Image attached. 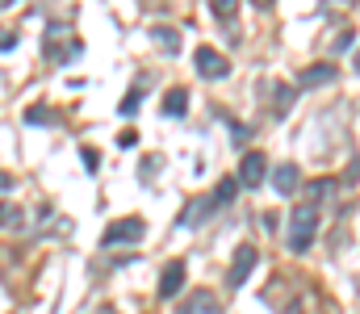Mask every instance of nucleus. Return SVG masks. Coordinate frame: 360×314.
Listing matches in <instances>:
<instances>
[{"mask_svg": "<svg viewBox=\"0 0 360 314\" xmlns=\"http://www.w3.org/2000/svg\"><path fill=\"white\" fill-rule=\"evenodd\" d=\"M184 277H188V264L184 260H168L164 264V277H160V298H176Z\"/></svg>", "mask_w": 360, "mask_h": 314, "instance_id": "obj_8", "label": "nucleus"}, {"mask_svg": "<svg viewBox=\"0 0 360 314\" xmlns=\"http://www.w3.org/2000/svg\"><path fill=\"white\" fill-rule=\"evenodd\" d=\"M139 101H143V89H130V93H126V101L117 105V109H122V117H134V113H139Z\"/></svg>", "mask_w": 360, "mask_h": 314, "instance_id": "obj_17", "label": "nucleus"}, {"mask_svg": "<svg viewBox=\"0 0 360 314\" xmlns=\"http://www.w3.org/2000/svg\"><path fill=\"white\" fill-rule=\"evenodd\" d=\"M272 109H276V113H289V109H293V89H289V84H281V89H276V93H272Z\"/></svg>", "mask_w": 360, "mask_h": 314, "instance_id": "obj_16", "label": "nucleus"}, {"mask_svg": "<svg viewBox=\"0 0 360 314\" xmlns=\"http://www.w3.org/2000/svg\"><path fill=\"white\" fill-rule=\"evenodd\" d=\"M256 260H260L256 243H239V251H235V264H231V273H226V285H231V289H239V285L248 281V273L256 268Z\"/></svg>", "mask_w": 360, "mask_h": 314, "instance_id": "obj_5", "label": "nucleus"}, {"mask_svg": "<svg viewBox=\"0 0 360 314\" xmlns=\"http://www.w3.org/2000/svg\"><path fill=\"white\" fill-rule=\"evenodd\" d=\"M117 143H122V147H134V143H139V134H134V130H122V134H117Z\"/></svg>", "mask_w": 360, "mask_h": 314, "instance_id": "obj_22", "label": "nucleus"}, {"mask_svg": "<svg viewBox=\"0 0 360 314\" xmlns=\"http://www.w3.org/2000/svg\"><path fill=\"white\" fill-rule=\"evenodd\" d=\"M272 189H276L281 197H293V193L302 189V172H297L293 164H281V168L272 172Z\"/></svg>", "mask_w": 360, "mask_h": 314, "instance_id": "obj_11", "label": "nucleus"}, {"mask_svg": "<svg viewBox=\"0 0 360 314\" xmlns=\"http://www.w3.org/2000/svg\"><path fill=\"white\" fill-rule=\"evenodd\" d=\"M352 72H360V51H356V59H352Z\"/></svg>", "mask_w": 360, "mask_h": 314, "instance_id": "obj_25", "label": "nucleus"}, {"mask_svg": "<svg viewBox=\"0 0 360 314\" xmlns=\"http://www.w3.org/2000/svg\"><path fill=\"white\" fill-rule=\"evenodd\" d=\"M8 185H13V176H8V172H0V189H8Z\"/></svg>", "mask_w": 360, "mask_h": 314, "instance_id": "obj_24", "label": "nucleus"}, {"mask_svg": "<svg viewBox=\"0 0 360 314\" xmlns=\"http://www.w3.org/2000/svg\"><path fill=\"white\" fill-rule=\"evenodd\" d=\"M210 8H214V13H218L222 21H231V17H235V0H214Z\"/></svg>", "mask_w": 360, "mask_h": 314, "instance_id": "obj_20", "label": "nucleus"}, {"mask_svg": "<svg viewBox=\"0 0 360 314\" xmlns=\"http://www.w3.org/2000/svg\"><path fill=\"white\" fill-rule=\"evenodd\" d=\"M25 122H30V126H59L63 117H59V109H42V105H34V109H25Z\"/></svg>", "mask_w": 360, "mask_h": 314, "instance_id": "obj_14", "label": "nucleus"}, {"mask_svg": "<svg viewBox=\"0 0 360 314\" xmlns=\"http://www.w3.org/2000/svg\"><path fill=\"white\" fill-rule=\"evenodd\" d=\"M184 109H188V93H184V89H168V97H164V117H184Z\"/></svg>", "mask_w": 360, "mask_h": 314, "instance_id": "obj_13", "label": "nucleus"}, {"mask_svg": "<svg viewBox=\"0 0 360 314\" xmlns=\"http://www.w3.org/2000/svg\"><path fill=\"white\" fill-rule=\"evenodd\" d=\"M151 38H155V46H160L164 55H176L180 51V30H172V25H155Z\"/></svg>", "mask_w": 360, "mask_h": 314, "instance_id": "obj_12", "label": "nucleus"}, {"mask_svg": "<svg viewBox=\"0 0 360 314\" xmlns=\"http://www.w3.org/2000/svg\"><path fill=\"white\" fill-rule=\"evenodd\" d=\"M0 226H21V209L13 206V202L0 206Z\"/></svg>", "mask_w": 360, "mask_h": 314, "instance_id": "obj_18", "label": "nucleus"}, {"mask_svg": "<svg viewBox=\"0 0 360 314\" xmlns=\"http://www.w3.org/2000/svg\"><path fill=\"white\" fill-rule=\"evenodd\" d=\"M197 72H201L205 80H226V76H231V59H226L222 51H214V46H201V51H197Z\"/></svg>", "mask_w": 360, "mask_h": 314, "instance_id": "obj_4", "label": "nucleus"}, {"mask_svg": "<svg viewBox=\"0 0 360 314\" xmlns=\"http://www.w3.org/2000/svg\"><path fill=\"white\" fill-rule=\"evenodd\" d=\"M214 209H218V206H214V197H193V202H188V209H184V214L176 218V226L193 230V226H201V222H205Z\"/></svg>", "mask_w": 360, "mask_h": 314, "instance_id": "obj_9", "label": "nucleus"}, {"mask_svg": "<svg viewBox=\"0 0 360 314\" xmlns=\"http://www.w3.org/2000/svg\"><path fill=\"white\" fill-rule=\"evenodd\" d=\"M314 230H319V206H293L289 214V251H310V243H314Z\"/></svg>", "mask_w": 360, "mask_h": 314, "instance_id": "obj_1", "label": "nucleus"}, {"mask_svg": "<svg viewBox=\"0 0 360 314\" xmlns=\"http://www.w3.org/2000/svg\"><path fill=\"white\" fill-rule=\"evenodd\" d=\"M176 314H222V306H218V298H214L210 289H193V294L176 306Z\"/></svg>", "mask_w": 360, "mask_h": 314, "instance_id": "obj_7", "label": "nucleus"}, {"mask_svg": "<svg viewBox=\"0 0 360 314\" xmlns=\"http://www.w3.org/2000/svg\"><path fill=\"white\" fill-rule=\"evenodd\" d=\"M331 189H335L331 181H319V185H310V206H319L323 197H331Z\"/></svg>", "mask_w": 360, "mask_h": 314, "instance_id": "obj_19", "label": "nucleus"}, {"mask_svg": "<svg viewBox=\"0 0 360 314\" xmlns=\"http://www.w3.org/2000/svg\"><path fill=\"white\" fill-rule=\"evenodd\" d=\"M235 193H239V181H218V189H214V206H231L235 202Z\"/></svg>", "mask_w": 360, "mask_h": 314, "instance_id": "obj_15", "label": "nucleus"}, {"mask_svg": "<svg viewBox=\"0 0 360 314\" xmlns=\"http://www.w3.org/2000/svg\"><path fill=\"white\" fill-rule=\"evenodd\" d=\"M139 239H147V226H143V218H117V222H109L105 226V247H130V243H139Z\"/></svg>", "mask_w": 360, "mask_h": 314, "instance_id": "obj_2", "label": "nucleus"}, {"mask_svg": "<svg viewBox=\"0 0 360 314\" xmlns=\"http://www.w3.org/2000/svg\"><path fill=\"white\" fill-rule=\"evenodd\" d=\"M335 80H340L335 63H314V67H306V72L297 76V84H302V89H323V84H335Z\"/></svg>", "mask_w": 360, "mask_h": 314, "instance_id": "obj_10", "label": "nucleus"}, {"mask_svg": "<svg viewBox=\"0 0 360 314\" xmlns=\"http://www.w3.org/2000/svg\"><path fill=\"white\" fill-rule=\"evenodd\" d=\"M63 38H68V30H51V34H46L42 55H46L51 63H68L72 55H80V38H72V42H63Z\"/></svg>", "mask_w": 360, "mask_h": 314, "instance_id": "obj_3", "label": "nucleus"}, {"mask_svg": "<svg viewBox=\"0 0 360 314\" xmlns=\"http://www.w3.org/2000/svg\"><path fill=\"white\" fill-rule=\"evenodd\" d=\"M84 164H89V168H96V164H101V155H96L92 147H84Z\"/></svg>", "mask_w": 360, "mask_h": 314, "instance_id": "obj_23", "label": "nucleus"}, {"mask_svg": "<svg viewBox=\"0 0 360 314\" xmlns=\"http://www.w3.org/2000/svg\"><path fill=\"white\" fill-rule=\"evenodd\" d=\"M96 314H117V310H113V306H101V310H96Z\"/></svg>", "mask_w": 360, "mask_h": 314, "instance_id": "obj_26", "label": "nucleus"}, {"mask_svg": "<svg viewBox=\"0 0 360 314\" xmlns=\"http://www.w3.org/2000/svg\"><path fill=\"white\" fill-rule=\"evenodd\" d=\"M17 46V34L13 30H0V51H13Z\"/></svg>", "mask_w": 360, "mask_h": 314, "instance_id": "obj_21", "label": "nucleus"}, {"mask_svg": "<svg viewBox=\"0 0 360 314\" xmlns=\"http://www.w3.org/2000/svg\"><path fill=\"white\" fill-rule=\"evenodd\" d=\"M264 172H269V159H264L260 151H248L243 164H239V185L256 189V185H264Z\"/></svg>", "mask_w": 360, "mask_h": 314, "instance_id": "obj_6", "label": "nucleus"}]
</instances>
